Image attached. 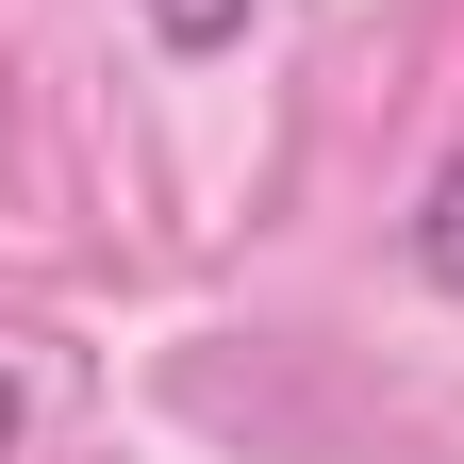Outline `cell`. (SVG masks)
Instances as JSON below:
<instances>
[{"instance_id": "3957f363", "label": "cell", "mask_w": 464, "mask_h": 464, "mask_svg": "<svg viewBox=\"0 0 464 464\" xmlns=\"http://www.w3.org/2000/svg\"><path fill=\"white\" fill-rule=\"evenodd\" d=\"M17 448H34V382L0 365V464H17Z\"/></svg>"}, {"instance_id": "6da1fadb", "label": "cell", "mask_w": 464, "mask_h": 464, "mask_svg": "<svg viewBox=\"0 0 464 464\" xmlns=\"http://www.w3.org/2000/svg\"><path fill=\"white\" fill-rule=\"evenodd\" d=\"M398 249H415V282H431V299H464V150L415 183V232H398Z\"/></svg>"}, {"instance_id": "7a4b0ae2", "label": "cell", "mask_w": 464, "mask_h": 464, "mask_svg": "<svg viewBox=\"0 0 464 464\" xmlns=\"http://www.w3.org/2000/svg\"><path fill=\"white\" fill-rule=\"evenodd\" d=\"M133 17H150V50H183V67H216V50L249 34L266 0H133Z\"/></svg>"}]
</instances>
